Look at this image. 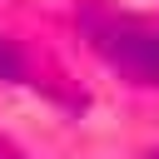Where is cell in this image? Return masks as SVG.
<instances>
[{
	"mask_svg": "<svg viewBox=\"0 0 159 159\" xmlns=\"http://www.w3.org/2000/svg\"><path fill=\"white\" fill-rule=\"evenodd\" d=\"M89 45L129 80L139 84H159V25H144V20H129V15H109L99 5H89L80 15Z\"/></svg>",
	"mask_w": 159,
	"mask_h": 159,
	"instance_id": "6da1fadb",
	"label": "cell"
},
{
	"mask_svg": "<svg viewBox=\"0 0 159 159\" xmlns=\"http://www.w3.org/2000/svg\"><path fill=\"white\" fill-rule=\"evenodd\" d=\"M0 75H20V55H15L5 40H0Z\"/></svg>",
	"mask_w": 159,
	"mask_h": 159,
	"instance_id": "7a4b0ae2",
	"label": "cell"
},
{
	"mask_svg": "<svg viewBox=\"0 0 159 159\" xmlns=\"http://www.w3.org/2000/svg\"><path fill=\"white\" fill-rule=\"evenodd\" d=\"M149 159H159V154H149Z\"/></svg>",
	"mask_w": 159,
	"mask_h": 159,
	"instance_id": "3957f363",
	"label": "cell"
}]
</instances>
